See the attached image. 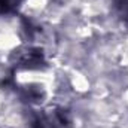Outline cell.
<instances>
[{"mask_svg":"<svg viewBox=\"0 0 128 128\" xmlns=\"http://www.w3.org/2000/svg\"><path fill=\"white\" fill-rule=\"evenodd\" d=\"M70 124V113L66 109L52 107L49 110L40 112L34 118L32 128H68Z\"/></svg>","mask_w":128,"mask_h":128,"instance_id":"obj_1","label":"cell"},{"mask_svg":"<svg viewBox=\"0 0 128 128\" xmlns=\"http://www.w3.org/2000/svg\"><path fill=\"white\" fill-rule=\"evenodd\" d=\"M45 64L46 63H45L43 52L39 48H28L16 60V67L27 68V70H40Z\"/></svg>","mask_w":128,"mask_h":128,"instance_id":"obj_2","label":"cell"},{"mask_svg":"<svg viewBox=\"0 0 128 128\" xmlns=\"http://www.w3.org/2000/svg\"><path fill=\"white\" fill-rule=\"evenodd\" d=\"M115 10L118 16L128 24V0H115Z\"/></svg>","mask_w":128,"mask_h":128,"instance_id":"obj_3","label":"cell"},{"mask_svg":"<svg viewBox=\"0 0 128 128\" xmlns=\"http://www.w3.org/2000/svg\"><path fill=\"white\" fill-rule=\"evenodd\" d=\"M21 0H0V14H9L14 12Z\"/></svg>","mask_w":128,"mask_h":128,"instance_id":"obj_4","label":"cell"}]
</instances>
